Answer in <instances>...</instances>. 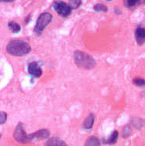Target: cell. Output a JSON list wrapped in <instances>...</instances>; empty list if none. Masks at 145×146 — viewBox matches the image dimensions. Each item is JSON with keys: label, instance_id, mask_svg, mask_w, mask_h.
<instances>
[{"label": "cell", "instance_id": "obj_1", "mask_svg": "<svg viewBox=\"0 0 145 146\" xmlns=\"http://www.w3.org/2000/svg\"><path fill=\"white\" fill-rule=\"evenodd\" d=\"M6 51L13 56H24L31 51L30 45L21 40H13L6 46Z\"/></svg>", "mask_w": 145, "mask_h": 146}, {"label": "cell", "instance_id": "obj_2", "mask_svg": "<svg viewBox=\"0 0 145 146\" xmlns=\"http://www.w3.org/2000/svg\"><path fill=\"white\" fill-rule=\"evenodd\" d=\"M74 61L78 68L86 70H91L96 65L95 59L82 51H77L74 53Z\"/></svg>", "mask_w": 145, "mask_h": 146}, {"label": "cell", "instance_id": "obj_3", "mask_svg": "<svg viewBox=\"0 0 145 146\" xmlns=\"http://www.w3.org/2000/svg\"><path fill=\"white\" fill-rule=\"evenodd\" d=\"M52 20V15L49 13H44L39 16L38 19L36 20V23L34 27V32L37 35L42 34L44 28Z\"/></svg>", "mask_w": 145, "mask_h": 146}, {"label": "cell", "instance_id": "obj_4", "mask_svg": "<svg viewBox=\"0 0 145 146\" xmlns=\"http://www.w3.org/2000/svg\"><path fill=\"white\" fill-rule=\"evenodd\" d=\"M53 9L62 17H68L72 13V9L68 5L62 1H58L53 4Z\"/></svg>", "mask_w": 145, "mask_h": 146}, {"label": "cell", "instance_id": "obj_5", "mask_svg": "<svg viewBox=\"0 0 145 146\" xmlns=\"http://www.w3.org/2000/svg\"><path fill=\"white\" fill-rule=\"evenodd\" d=\"M13 137L15 140L18 142H20V143H26V142L30 141L29 135L26 134V132L25 131L24 127H23V125L21 123L18 124L16 127L13 134Z\"/></svg>", "mask_w": 145, "mask_h": 146}, {"label": "cell", "instance_id": "obj_6", "mask_svg": "<svg viewBox=\"0 0 145 146\" xmlns=\"http://www.w3.org/2000/svg\"><path fill=\"white\" fill-rule=\"evenodd\" d=\"M50 135V132L48 129H42L39 130L37 131L32 133V134H29V138H30V141H40L43 140V139H46V138H49Z\"/></svg>", "mask_w": 145, "mask_h": 146}, {"label": "cell", "instance_id": "obj_7", "mask_svg": "<svg viewBox=\"0 0 145 146\" xmlns=\"http://www.w3.org/2000/svg\"><path fill=\"white\" fill-rule=\"evenodd\" d=\"M28 72L34 78H39L42 75V70L37 62H30L28 65Z\"/></svg>", "mask_w": 145, "mask_h": 146}, {"label": "cell", "instance_id": "obj_8", "mask_svg": "<svg viewBox=\"0 0 145 146\" xmlns=\"http://www.w3.org/2000/svg\"><path fill=\"white\" fill-rule=\"evenodd\" d=\"M135 39L139 45H142L145 43V28L138 27L135 31Z\"/></svg>", "mask_w": 145, "mask_h": 146}, {"label": "cell", "instance_id": "obj_9", "mask_svg": "<svg viewBox=\"0 0 145 146\" xmlns=\"http://www.w3.org/2000/svg\"><path fill=\"white\" fill-rule=\"evenodd\" d=\"M46 145L49 146H64L67 145V144L64 142V141L62 140L61 138H51L50 139H48L46 142Z\"/></svg>", "mask_w": 145, "mask_h": 146}, {"label": "cell", "instance_id": "obj_10", "mask_svg": "<svg viewBox=\"0 0 145 146\" xmlns=\"http://www.w3.org/2000/svg\"><path fill=\"white\" fill-rule=\"evenodd\" d=\"M94 121H95V116L94 114H89L88 116V117L84 121L82 127L85 130H90L92 129V126L94 124Z\"/></svg>", "mask_w": 145, "mask_h": 146}, {"label": "cell", "instance_id": "obj_11", "mask_svg": "<svg viewBox=\"0 0 145 146\" xmlns=\"http://www.w3.org/2000/svg\"><path fill=\"white\" fill-rule=\"evenodd\" d=\"M8 27L14 34H17V33H19L21 31V27H20V24H18V23L13 22V21H11V22L9 23Z\"/></svg>", "mask_w": 145, "mask_h": 146}, {"label": "cell", "instance_id": "obj_12", "mask_svg": "<svg viewBox=\"0 0 145 146\" xmlns=\"http://www.w3.org/2000/svg\"><path fill=\"white\" fill-rule=\"evenodd\" d=\"M85 145H100V142H99V141L98 139L95 136H92V137H89V138H88L86 141V142L85 144Z\"/></svg>", "mask_w": 145, "mask_h": 146}, {"label": "cell", "instance_id": "obj_13", "mask_svg": "<svg viewBox=\"0 0 145 146\" xmlns=\"http://www.w3.org/2000/svg\"><path fill=\"white\" fill-rule=\"evenodd\" d=\"M118 136H119V133H118L117 131H114L110 135V136L108 138V139L106 140V142L108 144H114L117 141Z\"/></svg>", "mask_w": 145, "mask_h": 146}, {"label": "cell", "instance_id": "obj_14", "mask_svg": "<svg viewBox=\"0 0 145 146\" xmlns=\"http://www.w3.org/2000/svg\"><path fill=\"white\" fill-rule=\"evenodd\" d=\"M93 9H94V10L95 12H98V13H106L107 10H108L107 7L103 4H101V3L95 5Z\"/></svg>", "mask_w": 145, "mask_h": 146}, {"label": "cell", "instance_id": "obj_15", "mask_svg": "<svg viewBox=\"0 0 145 146\" xmlns=\"http://www.w3.org/2000/svg\"><path fill=\"white\" fill-rule=\"evenodd\" d=\"M140 3V0H124V6L127 8H133Z\"/></svg>", "mask_w": 145, "mask_h": 146}, {"label": "cell", "instance_id": "obj_16", "mask_svg": "<svg viewBox=\"0 0 145 146\" xmlns=\"http://www.w3.org/2000/svg\"><path fill=\"white\" fill-rule=\"evenodd\" d=\"M81 2H82V0H70L69 3H68V4H69L68 6L72 9H76L81 6Z\"/></svg>", "mask_w": 145, "mask_h": 146}, {"label": "cell", "instance_id": "obj_17", "mask_svg": "<svg viewBox=\"0 0 145 146\" xmlns=\"http://www.w3.org/2000/svg\"><path fill=\"white\" fill-rule=\"evenodd\" d=\"M133 83L138 87H145V80L143 79H140V78L134 79Z\"/></svg>", "mask_w": 145, "mask_h": 146}, {"label": "cell", "instance_id": "obj_18", "mask_svg": "<svg viewBox=\"0 0 145 146\" xmlns=\"http://www.w3.org/2000/svg\"><path fill=\"white\" fill-rule=\"evenodd\" d=\"M7 121V114L6 113L0 111V125L5 124Z\"/></svg>", "mask_w": 145, "mask_h": 146}, {"label": "cell", "instance_id": "obj_19", "mask_svg": "<svg viewBox=\"0 0 145 146\" xmlns=\"http://www.w3.org/2000/svg\"><path fill=\"white\" fill-rule=\"evenodd\" d=\"M130 132H131V130L130 129V127H125L123 131V135L124 138H126V137H128L130 134Z\"/></svg>", "mask_w": 145, "mask_h": 146}, {"label": "cell", "instance_id": "obj_20", "mask_svg": "<svg viewBox=\"0 0 145 146\" xmlns=\"http://www.w3.org/2000/svg\"><path fill=\"white\" fill-rule=\"evenodd\" d=\"M15 0H0V3H12Z\"/></svg>", "mask_w": 145, "mask_h": 146}, {"label": "cell", "instance_id": "obj_21", "mask_svg": "<svg viewBox=\"0 0 145 146\" xmlns=\"http://www.w3.org/2000/svg\"><path fill=\"white\" fill-rule=\"evenodd\" d=\"M106 1H108V2H110V1H113V0H106Z\"/></svg>", "mask_w": 145, "mask_h": 146}, {"label": "cell", "instance_id": "obj_22", "mask_svg": "<svg viewBox=\"0 0 145 146\" xmlns=\"http://www.w3.org/2000/svg\"><path fill=\"white\" fill-rule=\"evenodd\" d=\"M0 138H1V135H0Z\"/></svg>", "mask_w": 145, "mask_h": 146}]
</instances>
